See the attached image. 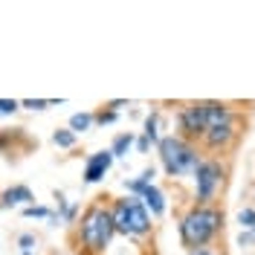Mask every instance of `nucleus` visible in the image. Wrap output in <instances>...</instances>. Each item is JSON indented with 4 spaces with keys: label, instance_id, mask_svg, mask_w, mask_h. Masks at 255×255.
<instances>
[{
    "label": "nucleus",
    "instance_id": "nucleus-16",
    "mask_svg": "<svg viewBox=\"0 0 255 255\" xmlns=\"http://www.w3.org/2000/svg\"><path fill=\"white\" fill-rule=\"evenodd\" d=\"M238 223L244 226V229H250V232H253V226H255V212H253V209H241V212H238Z\"/></svg>",
    "mask_w": 255,
    "mask_h": 255
},
{
    "label": "nucleus",
    "instance_id": "nucleus-20",
    "mask_svg": "<svg viewBox=\"0 0 255 255\" xmlns=\"http://www.w3.org/2000/svg\"><path fill=\"white\" fill-rule=\"evenodd\" d=\"M93 122H99V125H111V122H116V113L113 111H99L93 116Z\"/></svg>",
    "mask_w": 255,
    "mask_h": 255
},
{
    "label": "nucleus",
    "instance_id": "nucleus-26",
    "mask_svg": "<svg viewBox=\"0 0 255 255\" xmlns=\"http://www.w3.org/2000/svg\"><path fill=\"white\" fill-rule=\"evenodd\" d=\"M253 238H255V226H253Z\"/></svg>",
    "mask_w": 255,
    "mask_h": 255
},
{
    "label": "nucleus",
    "instance_id": "nucleus-15",
    "mask_svg": "<svg viewBox=\"0 0 255 255\" xmlns=\"http://www.w3.org/2000/svg\"><path fill=\"white\" fill-rule=\"evenodd\" d=\"M157 113H151L148 119H145V139H151V142H157Z\"/></svg>",
    "mask_w": 255,
    "mask_h": 255
},
{
    "label": "nucleus",
    "instance_id": "nucleus-12",
    "mask_svg": "<svg viewBox=\"0 0 255 255\" xmlns=\"http://www.w3.org/2000/svg\"><path fill=\"white\" fill-rule=\"evenodd\" d=\"M130 145H133V133H119L111 145V154L113 157H125L128 151H130Z\"/></svg>",
    "mask_w": 255,
    "mask_h": 255
},
{
    "label": "nucleus",
    "instance_id": "nucleus-17",
    "mask_svg": "<svg viewBox=\"0 0 255 255\" xmlns=\"http://www.w3.org/2000/svg\"><path fill=\"white\" fill-rule=\"evenodd\" d=\"M23 215L26 218H52V212L44 206H23Z\"/></svg>",
    "mask_w": 255,
    "mask_h": 255
},
{
    "label": "nucleus",
    "instance_id": "nucleus-1",
    "mask_svg": "<svg viewBox=\"0 0 255 255\" xmlns=\"http://www.w3.org/2000/svg\"><path fill=\"white\" fill-rule=\"evenodd\" d=\"M223 215L212 206H194L180 221V241L189 250H206V244L221 232Z\"/></svg>",
    "mask_w": 255,
    "mask_h": 255
},
{
    "label": "nucleus",
    "instance_id": "nucleus-7",
    "mask_svg": "<svg viewBox=\"0 0 255 255\" xmlns=\"http://www.w3.org/2000/svg\"><path fill=\"white\" fill-rule=\"evenodd\" d=\"M180 130L186 136H203L206 130V111H203V102L197 105H186L180 111Z\"/></svg>",
    "mask_w": 255,
    "mask_h": 255
},
{
    "label": "nucleus",
    "instance_id": "nucleus-13",
    "mask_svg": "<svg viewBox=\"0 0 255 255\" xmlns=\"http://www.w3.org/2000/svg\"><path fill=\"white\" fill-rule=\"evenodd\" d=\"M90 125H93V113H73V116H70V130H73V133L87 130Z\"/></svg>",
    "mask_w": 255,
    "mask_h": 255
},
{
    "label": "nucleus",
    "instance_id": "nucleus-21",
    "mask_svg": "<svg viewBox=\"0 0 255 255\" xmlns=\"http://www.w3.org/2000/svg\"><path fill=\"white\" fill-rule=\"evenodd\" d=\"M17 244H20V250H23V253H32V247H35V235H20Z\"/></svg>",
    "mask_w": 255,
    "mask_h": 255
},
{
    "label": "nucleus",
    "instance_id": "nucleus-14",
    "mask_svg": "<svg viewBox=\"0 0 255 255\" xmlns=\"http://www.w3.org/2000/svg\"><path fill=\"white\" fill-rule=\"evenodd\" d=\"M52 142L58 145V148H73L76 145V133L73 130H55L52 133Z\"/></svg>",
    "mask_w": 255,
    "mask_h": 255
},
{
    "label": "nucleus",
    "instance_id": "nucleus-18",
    "mask_svg": "<svg viewBox=\"0 0 255 255\" xmlns=\"http://www.w3.org/2000/svg\"><path fill=\"white\" fill-rule=\"evenodd\" d=\"M47 105H52V102H47V99H26V102H20V108H26V111H44Z\"/></svg>",
    "mask_w": 255,
    "mask_h": 255
},
{
    "label": "nucleus",
    "instance_id": "nucleus-4",
    "mask_svg": "<svg viewBox=\"0 0 255 255\" xmlns=\"http://www.w3.org/2000/svg\"><path fill=\"white\" fill-rule=\"evenodd\" d=\"M159 159H162V168L171 177L180 174H194V168L200 165V157H197V148L189 145L183 136H162L159 139Z\"/></svg>",
    "mask_w": 255,
    "mask_h": 255
},
{
    "label": "nucleus",
    "instance_id": "nucleus-25",
    "mask_svg": "<svg viewBox=\"0 0 255 255\" xmlns=\"http://www.w3.org/2000/svg\"><path fill=\"white\" fill-rule=\"evenodd\" d=\"M189 255H212V253H209V250H191Z\"/></svg>",
    "mask_w": 255,
    "mask_h": 255
},
{
    "label": "nucleus",
    "instance_id": "nucleus-22",
    "mask_svg": "<svg viewBox=\"0 0 255 255\" xmlns=\"http://www.w3.org/2000/svg\"><path fill=\"white\" fill-rule=\"evenodd\" d=\"M250 241H255V238H253V232H241V235H238V247H247Z\"/></svg>",
    "mask_w": 255,
    "mask_h": 255
},
{
    "label": "nucleus",
    "instance_id": "nucleus-19",
    "mask_svg": "<svg viewBox=\"0 0 255 255\" xmlns=\"http://www.w3.org/2000/svg\"><path fill=\"white\" fill-rule=\"evenodd\" d=\"M17 108H20V102H15V99H0V113H3V116L15 113Z\"/></svg>",
    "mask_w": 255,
    "mask_h": 255
},
{
    "label": "nucleus",
    "instance_id": "nucleus-23",
    "mask_svg": "<svg viewBox=\"0 0 255 255\" xmlns=\"http://www.w3.org/2000/svg\"><path fill=\"white\" fill-rule=\"evenodd\" d=\"M136 148H139V151H142V154H145V151H148V148H151V139H145V136H142V139H139V142H136Z\"/></svg>",
    "mask_w": 255,
    "mask_h": 255
},
{
    "label": "nucleus",
    "instance_id": "nucleus-6",
    "mask_svg": "<svg viewBox=\"0 0 255 255\" xmlns=\"http://www.w3.org/2000/svg\"><path fill=\"white\" fill-rule=\"evenodd\" d=\"M223 186V168L218 159H200V165L194 168V189H197V203L206 206L209 200L218 194Z\"/></svg>",
    "mask_w": 255,
    "mask_h": 255
},
{
    "label": "nucleus",
    "instance_id": "nucleus-24",
    "mask_svg": "<svg viewBox=\"0 0 255 255\" xmlns=\"http://www.w3.org/2000/svg\"><path fill=\"white\" fill-rule=\"evenodd\" d=\"M108 108H111V111L116 113V108H125V102H122V99H116V102H111V105H108Z\"/></svg>",
    "mask_w": 255,
    "mask_h": 255
},
{
    "label": "nucleus",
    "instance_id": "nucleus-9",
    "mask_svg": "<svg viewBox=\"0 0 255 255\" xmlns=\"http://www.w3.org/2000/svg\"><path fill=\"white\" fill-rule=\"evenodd\" d=\"M35 194H32L26 186H12L0 194V206H32Z\"/></svg>",
    "mask_w": 255,
    "mask_h": 255
},
{
    "label": "nucleus",
    "instance_id": "nucleus-3",
    "mask_svg": "<svg viewBox=\"0 0 255 255\" xmlns=\"http://www.w3.org/2000/svg\"><path fill=\"white\" fill-rule=\"evenodd\" d=\"M113 226L116 232L130 235V238H142L151 232V215L145 209L142 197H125V200H116L113 206Z\"/></svg>",
    "mask_w": 255,
    "mask_h": 255
},
{
    "label": "nucleus",
    "instance_id": "nucleus-11",
    "mask_svg": "<svg viewBox=\"0 0 255 255\" xmlns=\"http://www.w3.org/2000/svg\"><path fill=\"white\" fill-rule=\"evenodd\" d=\"M154 174H157L154 168H145V171H142L139 177H136V180H130V183H125V186H128V191H133V194H142V191L148 189V186H154Z\"/></svg>",
    "mask_w": 255,
    "mask_h": 255
},
{
    "label": "nucleus",
    "instance_id": "nucleus-10",
    "mask_svg": "<svg viewBox=\"0 0 255 255\" xmlns=\"http://www.w3.org/2000/svg\"><path fill=\"white\" fill-rule=\"evenodd\" d=\"M139 197H142L145 209H148V212H151L154 218H159V215L165 212V194H162V191H159L157 186H148V189H145L142 194H139Z\"/></svg>",
    "mask_w": 255,
    "mask_h": 255
},
{
    "label": "nucleus",
    "instance_id": "nucleus-8",
    "mask_svg": "<svg viewBox=\"0 0 255 255\" xmlns=\"http://www.w3.org/2000/svg\"><path fill=\"white\" fill-rule=\"evenodd\" d=\"M111 165H113L111 151H96V154H90L87 165H84V183H99L102 177L111 171Z\"/></svg>",
    "mask_w": 255,
    "mask_h": 255
},
{
    "label": "nucleus",
    "instance_id": "nucleus-5",
    "mask_svg": "<svg viewBox=\"0 0 255 255\" xmlns=\"http://www.w3.org/2000/svg\"><path fill=\"white\" fill-rule=\"evenodd\" d=\"M203 111H206V130H203V139L209 148H226L235 136V116L232 111L221 105V102H203Z\"/></svg>",
    "mask_w": 255,
    "mask_h": 255
},
{
    "label": "nucleus",
    "instance_id": "nucleus-2",
    "mask_svg": "<svg viewBox=\"0 0 255 255\" xmlns=\"http://www.w3.org/2000/svg\"><path fill=\"white\" fill-rule=\"evenodd\" d=\"M113 232H116L113 215L102 203H96V206L84 212V218H81V244H84L87 253H105Z\"/></svg>",
    "mask_w": 255,
    "mask_h": 255
}]
</instances>
